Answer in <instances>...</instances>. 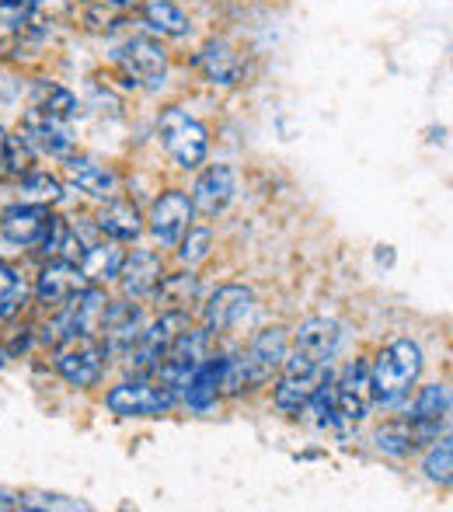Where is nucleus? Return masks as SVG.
I'll use <instances>...</instances> for the list:
<instances>
[{
	"label": "nucleus",
	"instance_id": "obj_1",
	"mask_svg": "<svg viewBox=\"0 0 453 512\" xmlns=\"http://www.w3.org/2000/svg\"><path fill=\"white\" fill-rule=\"evenodd\" d=\"M422 377V349L412 338H398L370 363V391L373 405L401 408L412 398V387Z\"/></svg>",
	"mask_w": 453,
	"mask_h": 512
},
{
	"label": "nucleus",
	"instance_id": "obj_2",
	"mask_svg": "<svg viewBox=\"0 0 453 512\" xmlns=\"http://www.w3.org/2000/svg\"><path fill=\"white\" fill-rule=\"evenodd\" d=\"M109 293L102 286L88 283L77 297H70L63 307L53 310V321L42 328V345L56 349L67 338H98L102 335L105 314H109Z\"/></svg>",
	"mask_w": 453,
	"mask_h": 512
},
{
	"label": "nucleus",
	"instance_id": "obj_3",
	"mask_svg": "<svg viewBox=\"0 0 453 512\" xmlns=\"http://www.w3.org/2000/svg\"><path fill=\"white\" fill-rule=\"evenodd\" d=\"M157 140H161L164 154L171 157V164H178L185 171L199 168L206 161V154H210V133L182 105H168L161 112V119H157Z\"/></svg>",
	"mask_w": 453,
	"mask_h": 512
},
{
	"label": "nucleus",
	"instance_id": "obj_4",
	"mask_svg": "<svg viewBox=\"0 0 453 512\" xmlns=\"http://www.w3.org/2000/svg\"><path fill=\"white\" fill-rule=\"evenodd\" d=\"M112 60L129 88L161 91L164 81H168V53H164L161 42L150 39V35H133V39H126L112 53Z\"/></svg>",
	"mask_w": 453,
	"mask_h": 512
},
{
	"label": "nucleus",
	"instance_id": "obj_5",
	"mask_svg": "<svg viewBox=\"0 0 453 512\" xmlns=\"http://www.w3.org/2000/svg\"><path fill=\"white\" fill-rule=\"evenodd\" d=\"M328 377H332V366L311 363V359L297 356V352H286L283 366H279L276 391H272V405L283 411V415H297V411L307 408L311 394L318 391Z\"/></svg>",
	"mask_w": 453,
	"mask_h": 512
},
{
	"label": "nucleus",
	"instance_id": "obj_6",
	"mask_svg": "<svg viewBox=\"0 0 453 512\" xmlns=\"http://www.w3.org/2000/svg\"><path fill=\"white\" fill-rule=\"evenodd\" d=\"M189 324H192L189 310H161V317H157V321H150L147 328H143L140 342H136L133 349L126 352L129 370L140 373V377L154 373L157 363L168 356V349L175 345V338L182 335Z\"/></svg>",
	"mask_w": 453,
	"mask_h": 512
},
{
	"label": "nucleus",
	"instance_id": "obj_7",
	"mask_svg": "<svg viewBox=\"0 0 453 512\" xmlns=\"http://www.w3.org/2000/svg\"><path fill=\"white\" fill-rule=\"evenodd\" d=\"M105 405L119 418H157L168 415L178 405V398L161 380H122L105 394Z\"/></svg>",
	"mask_w": 453,
	"mask_h": 512
},
{
	"label": "nucleus",
	"instance_id": "obj_8",
	"mask_svg": "<svg viewBox=\"0 0 453 512\" xmlns=\"http://www.w3.org/2000/svg\"><path fill=\"white\" fill-rule=\"evenodd\" d=\"M105 349L98 338H67L53 349V370L67 380L70 387H98L105 373Z\"/></svg>",
	"mask_w": 453,
	"mask_h": 512
},
{
	"label": "nucleus",
	"instance_id": "obj_9",
	"mask_svg": "<svg viewBox=\"0 0 453 512\" xmlns=\"http://www.w3.org/2000/svg\"><path fill=\"white\" fill-rule=\"evenodd\" d=\"M18 136L42 157H56V161H67L77 147V133L70 126V119H60V115H49L42 108H28L21 115V129Z\"/></svg>",
	"mask_w": 453,
	"mask_h": 512
},
{
	"label": "nucleus",
	"instance_id": "obj_10",
	"mask_svg": "<svg viewBox=\"0 0 453 512\" xmlns=\"http://www.w3.org/2000/svg\"><path fill=\"white\" fill-rule=\"evenodd\" d=\"M192 216H196V209H192L189 192L168 189L154 199V206H150L147 230L161 248H175V244L182 241L185 230L192 227Z\"/></svg>",
	"mask_w": 453,
	"mask_h": 512
},
{
	"label": "nucleus",
	"instance_id": "obj_11",
	"mask_svg": "<svg viewBox=\"0 0 453 512\" xmlns=\"http://www.w3.org/2000/svg\"><path fill=\"white\" fill-rule=\"evenodd\" d=\"M335 405L342 415V429L359 425L373 408V391H370V363L366 359H352L342 366V373H335Z\"/></svg>",
	"mask_w": 453,
	"mask_h": 512
},
{
	"label": "nucleus",
	"instance_id": "obj_12",
	"mask_svg": "<svg viewBox=\"0 0 453 512\" xmlns=\"http://www.w3.org/2000/svg\"><path fill=\"white\" fill-rule=\"evenodd\" d=\"M408 425H412V439L415 450L433 439H440L450 425V387L447 384H429L419 391L412 411H408Z\"/></svg>",
	"mask_w": 453,
	"mask_h": 512
},
{
	"label": "nucleus",
	"instance_id": "obj_13",
	"mask_svg": "<svg viewBox=\"0 0 453 512\" xmlns=\"http://www.w3.org/2000/svg\"><path fill=\"white\" fill-rule=\"evenodd\" d=\"M251 310H255V293L241 283H227L203 304V328L210 335H224V331L241 328Z\"/></svg>",
	"mask_w": 453,
	"mask_h": 512
},
{
	"label": "nucleus",
	"instance_id": "obj_14",
	"mask_svg": "<svg viewBox=\"0 0 453 512\" xmlns=\"http://www.w3.org/2000/svg\"><path fill=\"white\" fill-rule=\"evenodd\" d=\"M143 328H147V321H143V307L136 304V300L126 297L122 304H109V314H105V324H102V335H98L105 356H109V359H126V352L140 342Z\"/></svg>",
	"mask_w": 453,
	"mask_h": 512
},
{
	"label": "nucleus",
	"instance_id": "obj_15",
	"mask_svg": "<svg viewBox=\"0 0 453 512\" xmlns=\"http://www.w3.org/2000/svg\"><path fill=\"white\" fill-rule=\"evenodd\" d=\"M286 352H290V335L286 328H265L251 338L244 349V366H248V391L251 387H265L283 366Z\"/></svg>",
	"mask_w": 453,
	"mask_h": 512
},
{
	"label": "nucleus",
	"instance_id": "obj_16",
	"mask_svg": "<svg viewBox=\"0 0 453 512\" xmlns=\"http://www.w3.org/2000/svg\"><path fill=\"white\" fill-rule=\"evenodd\" d=\"M84 286H88V279H84V272L77 269V262L49 258V262L42 265L39 276H35V300H39L46 310H56V307L67 304L70 297H77Z\"/></svg>",
	"mask_w": 453,
	"mask_h": 512
},
{
	"label": "nucleus",
	"instance_id": "obj_17",
	"mask_svg": "<svg viewBox=\"0 0 453 512\" xmlns=\"http://www.w3.org/2000/svg\"><path fill=\"white\" fill-rule=\"evenodd\" d=\"M342 349V324L332 317H307L297 331H293V352L311 363L332 366V359Z\"/></svg>",
	"mask_w": 453,
	"mask_h": 512
},
{
	"label": "nucleus",
	"instance_id": "obj_18",
	"mask_svg": "<svg viewBox=\"0 0 453 512\" xmlns=\"http://www.w3.org/2000/svg\"><path fill=\"white\" fill-rule=\"evenodd\" d=\"M49 220H53V206H35L18 199L0 213V237L18 248H35L46 234Z\"/></svg>",
	"mask_w": 453,
	"mask_h": 512
},
{
	"label": "nucleus",
	"instance_id": "obj_19",
	"mask_svg": "<svg viewBox=\"0 0 453 512\" xmlns=\"http://www.w3.org/2000/svg\"><path fill=\"white\" fill-rule=\"evenodd\" d=\"M237 192V171L230 164H210L203 175L192 185V209L203 216H220L224 209L234 203Z\"/></svg>",
	"mask_w": 453,
	"mask_h": 512
},
{
	"label": "nucleus",
	"instance_id": "obj_20",
	"mask_svg": "<svg viewBox=\"0 0 453 512\" xmlns=\"http://www.w3.org/2000/svg\"><path fill=\"white\" fill-rule=\"evenodd\" d=\"M115 279L122 283V293H126L129 300H150L164 279L161 255H157V251H147V248L133 251V255L122 258V269Z\"/></svg>",
	"mask_w": 453,
	"mask_h": 512
},
{
	"label": "nucleus",
	"instance_id": "obj_21",
	"mask_svg": "<svg viewBox=\"0 0 453 512\" xmlns=\"http://www.w3.org/2000/svg\"><path fill=\"white\" fill-rule=\"evenodd\" d=\"M196 67H199V74H203L210 84H217V88H234V84H241V77H244L241 56H237V49L224 39L206 42V46L196 53Z\"/></svg>",
	"mask_w": 453,
	"mask_h": 512
},
{
	"label": "nucleus",
	"instance_id": "obj_22",
	"mask_svg": "<svg viewBox=\"0 0 453 512\" xmlns=\"http://www.w3.org/2000/svg\"><path fill=\"white\" fill-rule=\"evenodd\" d=\"M67 175L70 182L77 185V192H84V196L98 199V203H109V199L119 196L122 182L119 175L109 168V164H98V161H88V157H67Z\"/></svg>",
	"mask_w": 453,
	"mask_h": 512
},
{
	"label": "nucleus",
	"instance_id": "obj_23",
	"mask_svg": "<svg viewBox=\"0 0 453 512\" xmlns=\"http://www.w3.org/2000/svg\"><path fill=\"white\" fill-rule=\"evenodd\" d=\"M122 258H126V251L119 248V241H112V237H95V241L84 244L81 258H77V269L84 272V279L95 286L109 283V279L119 276L122 269Z\"/></svg>",
	"mask_w": 453,
	"mask_h": 512
},
{
	"label": "nucleus",
	"instance_id": "obj_24",
	"mask_svg": "<svg viewBox=\"0 0 453 512\" xmlns=\"http://www.w3.org/2000/svg\"><path fill=\"white\" fill-rule=\"evenodd\" d=\"M95 227H98V234L126 244V241H136L147 223H143V213L136 209V203L115 196V199H109V203L102 206V213L95 216Z\"/></svg>",
	"mask_w": 453,
	"mask_h": 512
},
{
	"label": "nucleus",
	"instance_id": "obj_25",
	"mask_svg": "<svg viewBox=\"0 0 453 512\" xmlns=\"http://www.w3.org/2000/svg\"><path fill=\"white\" fill-rule=\"evenodd\" d=\"M143 25L161 39H185L192 32V21L175 0H143L140 4Z\"/></svg>",
	"mask_w": 453,
	"mask_h": 512
},
{
	"label": "nucleus",
	"instance_id": "obj_26",
	"mask_svg": "<svg viewBox=\"0 0 453 512\" xmlns=\"http://www.w3.org/2000/svg\"><path fill=\"white\" fill-rule=\"evenodd\" d=\"M217 398H220V356H206L203 363L192 370L182 401L192 411H206Z\"/></svg>",
	"mask_w": 453,
	"mask_h": 512
},
{
	"label": "nucleus",
	"instance_id": "obj_27",
	"mask_svg": "<svg viewBox=\"0 0 453 512\" xmlns=\"http://www.w3.org/2000/svg\"><path fill=\"white\" fill-rule=\"evenodd\" d=\"M199 297V276L192 269H182V272H164L161 286L154 290L157 307L161 310H189V304H196Z\"/></svg>",
	"mask_w": 453,
	"mask_h": 512
},
{
	"label": "nucleus",
	"instance_id": "obj_28",
	"mask_svg": "<svg viewBox=\"0 0 453 512\" xmlns=\"http://www.w3.org/2000/svg\"><path fill=\"white\" fill-rule=\"evenodd\" d=\"M21 182V203H35V206H60L63 203V182L49 171H28L18 178Z\"/></svg>",
	"mask_w": 453,
	"mask_h": 512
},
{
	"label": "nucleus",
	"instance_id": "obj_29",
	"mask_svg": "<svg viewBox=\"0 0 453 512\" xmlns=\"http://www.w3.org/2000/svg\"><path fill=\"white\" fill-rule=\"evenodd\" d=\"M28 300V279L21 269L0 262V321H11Z\"/></svg>",
	"mask_w": 453,
	"mask_h": 512
},
{
	"label": "nucleus",
	"instance_id": "obj_30",
	"mask_svg": "<svg viewBox=\"0 0 453 512\" xmlns=\"http://www.w3.org/2000/svg\"><path fill=\"white\" fill-rule=\"evenodd\" d=\"M32 105L42 108V112H49V115H60V119H70V115L77 112L74 91H67L63 84H53V81H35Z\"/></svg>",
	"mask_w": 453,
	"mask_h": 512
},
{
	"label": "nucleus",
	"instance_id": "obj_31",
	"mask_svg": "<svg viewBox=\"0 0 453 512\" xmlns=\"http://www.w3.org/2000/svg\"><path fill=\"white\" fill-rule=\"evenodd\" d=\"M175 248H178V262H182L185 269H196V265H203L206 258L213 255V230L210 227H189Z\"/></svg>",
	"mask_w": 453,
	"mask_h": 512
},
{
	"label": "nucleus",
	"instance_id": "obj_32",
	"mask_svg": "<svg viewBox=\"0 0 453 512\" xmlns=\"http://www.w3.org/2000/svg\"><path fill=\"white\" fill-rule=\"evenodd\" d=\"M377 446L387 453V457H405V453H412L415 439H412V425H408V418H394V422L380 425Z\"/></svg>",
	"mask_w": 453,
	"mask_h": 512
},
{
	"label": "nucleus",
	"instance_id": "obj_33",
	"mask_svg": "<svg viewBox=\"0 0 453 512\" xmlns=\"http://www.w3.org/2000/svg\"><path fill=\"white\" fill-rule=\"evenodd\" d=\"M426 478L429 481H436V485H443L447 488L450 485V478H453V446H450V436L443 432L440 439H433V446H429V453H426Z\"/></svg>",
	"mask_w": 453,
	"mask_h": 512
},
{
	"label": "nucleus",
	"instance_id": "obj_34",
	"mask_svg": "<svg viewBox=\"0 0 453 512\" xmlns=\"http://www.w3.org/2000/svg\"><path fill=\"white\" fill-rule=\"evenodd\" d=\"M7 140H11V133L0 126V178H7Z\"/></svg>",
	"mask_w": 453,
	"mask_h": 512
},
{
	"label": "nucleus",
	"instance_id": "obj_35",
	"mask_svg": "<svg viewBox=\"0 0 453 512\" xmlns=\"http://www.w3.org/2000/svg\"><path fill=\"white\" fill-rule=\"evenodd\" d=\"M109 7H115V11H136V7L143 4V0H105Z\"/></svg>",
	"mask_w": 453,
	"mask_h": 512
},
{
	"label": "nucleus",
	"instance_id": "obj_36",
	"mask_svg": "<svg viewBox=\"0 0 453 512\" xmlns=\"http://www.w3.org/2000/svg\"><path fill=\"white\" fill-rule=\"evenodd\" d=\"M25 0H0V11H21Z\"/></svg>",
	"mask_w": 453,
	"mask_h": 512
}]
</instances>
